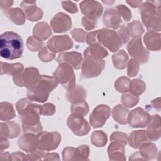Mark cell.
Instances as JSON below:
<instances>
[{"label":"cell","instance_id":"4","mask_svg":"<svg viewBox=\"0 0 161 161\" xmlns=\"http://www.w3.org/2000/svg\"><path fill=\"white\" fill-rule=\"evenodd\" d=\"M54 77L67 89H72L75 84V76L69 65L62 63L53 73Z\"/></svg>","mask_w":161,"mask_h":161},{"label":"cell","instance_id":"19","mask_svg":"<svg viewBox=\"0 0 161 161\" xmlns=\"http://www.w3.org/2000/svg\"><path fill=\"white\" fill-rule=\"evenodd\" d=\"M108 53L103 48H102L99 44L91 45L84 52L85 58H94L101 59L102 58L106 57Z\"/></svg>","mask_w":161,"mask_h":161},{"label":"cell","instance_id":"11","mask_svg":"<svg viewBox=\"0 0 161 161\" xmlns=\"http://www.w3.org/2000/svg\"><path fill=\"white\" fill-rule=\"evenodd\" d=\"M72 45V40L67 35L53 36L47 43L48 47L54 52H58L71 48Z\"/></svg>","mask_w":161,"mask_h":161},{"label":"cell","instance_id":"13","mask_svg":"<svg viewBox=\"0 0 161 161\" xmlns=\"http://www.w3.org/2000/svg\"><path fill=\"white\" fill-rule=\"evenodd\" d=\"M129 53L140 62L143 63L147 61L148 52H147L142 45L140 38L132 40L127 47Z\"/></svg>","mask_w":161,"mask_h":161},{"label":"cell","instance_id":"30","mask_svg":"<svg viewBox=\"0 0 161 161\" xmlns=\"http://www.w3.org/2000/svg\"><path fill=\"white\" fill-rule=\"evenodd\" d=\"M62 3L63 8L65 9H66L67 11H69L70 13H77L78 11L77 6H76V4H75L72 2H70V1H63Z\"/></svg>","mask_w":161,"mask_h":161},{"label":"cell","instance_id":"20","mask_svg":"<svg viewBox=\"0 0 161 161\" xmlns=\"http://www.w3.org/2000/svg\"><path fill=\"white\" fill-rule=\"evenodd\" d=\"M23 69V65L19 63L16 64H7L3 62H1V75L6 74L9 75H16L20 73Z\"/></svg>","mask_w":161,"mask_h":161},{"label":"cell","instance_id":"10","mask_svg":"<svg viewBox=\"0 0 161 161\" xmlns=\"http://www.w3.org/2000/svg\"><path fill=\"white\" fill-rule=\"evenodd\" d=\"M110 115V109L106 105H99L90 115V122L94 128L101 127Z\"/></svg>","mask_w":161,"mask_h":161},{"label":"cell","instance_id":"27","mask_svg":"<svg viewBox=\"0 0 161 161\" xmlns=\"http://www.w3.org/2000/svg\"><path fill=\"white\" fill-rule=\"evenodd\" d=\"M130 82V80L126 77H121L118 79L115 82V87L118 91L123 92H126L128 88V83Z\"/></svg>","mask_w":161,"mask_h":161},{"label":"cell","instance_id":"31","mask_svg":"<svg viewBox=\"0 0 161 161\" xmlns=\"http://www.w3.org/2000/svg\"><path fill=\"white\" fill-rule=\"evenodd\" d=\"M95 19H89H89L86 18V17H84L82 18V23L84 25V26L87 29V30H89V29H92L94 27L93 26H96V23L94 21Z\"/></svg>","mask_w":161,"mask_h":161},{"label":"cell","instance_id":"24","mask_svg":"<svg viewBox=\"0 0 161 161\" xmlns=\"http://www.w3.org/2000/svg\"><path fill=\"white\" fill-rule=\"evenodd\" d=\"M113 62L115 67L119 69H123L125 67L128 60L127 54L123 50H120L113 55Z\"/></svg>","mask_w":161,"mask_h":161},{"label":"cell","instance_id":"5","mask_svg":"<svg viewBox=\"0 0 161 161\" xmlns=\"http://www.w3.org/2000/svg\"><path fill=\"white\" fill-rule=\"evenodd\" d=\"M40 77H38V71L36 68H27L23 72L13 76L14 84L18 86H25L30 87L36 84Z\"/></svg>","mask_w":161,"mask_h":161},{"label":"cell","instance_id":"14","mask_svg":"<svg viewBox=\"0 0 161 161\" xmlns=\"http://www.w3.org/2000/svg\"><path fill=\"white\" fill-rule=\"evenodd\" d=\"M149 114L142 108H138L130 113L128 122L130 126L133 128L145 127L149 121Z\"/></svg>","mask_w":161,"mask_h":161},{"label":"cell","instance_id":"2","mask_svg":"<svg viewBox=\"0 0 161 161\" xmlns=\"http://www.w3.org/2000/svg\"><path fill=\"white\" fill-rule=\"evenodd\" d=\"M23 52V42L21 37L13 31H6L0 38V55L7 60L20 58Z\"/></svg>","mask_w":161,"mask_h":161},{"label":"cell","instance_id":"7","mask_svg":"<svg viewBox=\"0 0 161 161\" xmlns=\"http://www.w3.org/2000/svg\"><path fill=\"white\" fill-rule=\"evenodd\" d=\"M67 125L74 134L79 136L87 134L90 130L86 120L83 118L82 115L78 113H73L69 117Z\"/></svg>","mask_w":161,"mask_h":161},{"label":"cell","instance_id":"32","mask_svg":"<svg viewBox=\"0 0 161 161\" xmlns=\"http://www.w3.org/2000/svg\"><path fill=\"white\" fill-rule=\"evenodd\" d=\"M126 3L130 4L133 8H136V7H138V6H140V4L142 3V1H130V2L126 1Z\"/></svg>","mask_w":161,"mask_h":161},{"label":"cell","instance_id":"8","mask_svg":"<svg viewBox=\"0 0 161 161\" xmlns=\"http://www.w3.org/2000/svg\"><path fill=\"white\" fill-rule=\"evenodd\" d=\"M60 139L58 133L42 132L38 135V147L43 150H53L58 147Z\"/></svg>","mask_w":161,"mask_h":161},{"label":"cell","instance_id":"18","mask_svg":"<svg viewBox=\"0 0 161 161\" xmlns=\"http://www.w3.org/2000/svg\"><path fill=\"white\" fill-rule=\"evenodd\" d=\"M20 132L19 128L14 122L1 123V136L13 138L17 137Z\"/></svg>","mask_w":161,"mask_h":161},{"label":"cell","instance_id":"17","mask_svg":"<svg viewBox=\"0 0 161 161\" xmlns=\"http://www.w3.org/2000/svg\"><path fill=\"white\" fill-rule=\"evenodd\" d=\"M82 60L81 55L79 53L74 52L60 54L57 58V61L59 63H63L64 61L67 60V62H69L75 69H79Z\"/></svg>","mask_w":161,"mask_h":161},{"label":"cell","instance_id":"6","mask_svg":"<svg viewBox=\"0 0 161 161\" xmlns=\"http://www.w3.org/2000/svg\"><path fill=\"white\" fill-rule=\"evenodd\" d=\"M98 40L100 43L112 52L116 51L122 44L118 35L115 31L108 29H102L99 31Z\"/></svg>","mask_w":161,"mask_h":161},{"label":"cell","instance_id":"26","mask_svg":"<svg viewBox=\"0 0 161 161\" xmlns=\"http://www.w3.org/2000/svg\"><path fill=\"white\" fill-rule=\"evenodd\" d=\"M92 143L96 145L97 147H103L104 145L102 143V142L100 141L101 140L104 144L107 142V137L106 135L100 131H94L91 136Z\"/></svg>","mask_w":161,"mask_h":161},{"label":"cell","instance_id":"12","mask_svg":"<svg viewBox=\"0 0 161 161\" xmlns=\"http://www.w3.org/2000/svg\"><path fill=\"white\" fill-rule=\"evenodd\" d=\"M82 13L91 19L98 18L103 12V6L97 1H84L80 3Z\"/></svg>","mask_w":161,"mask_h":161},{"label":"cell","instance_id":"28","mask_svg":"<svg viewBox=\"0 0 161 161\" xmlns=\"http://www.w3.org/2000/svg\"><path fill=\"white\" fill-rule=\"evenodd\" d=\"M116 8L125 21H129L131 18V13L127 7L123 4H119Z\"/></svg>","mask_w":161,"mask_h":161},{"label":"cell","instance_id":"21","mask_svg":"<svg viewBox=\"0 0 161 161\" xmlns=\"http://www.w3.org/2000/svg\"><path fill=\"white\" fill-rule=\"evenodd\" d=\"M21 3L24 5H26L23 2H22ZM35 4V2L33 1L32 3V4H31V6H27L26 5L23 6V5L21 4V6L25 9V11L26 13L27 18L30 21H33V14H34L35 21H37L38 19H40L42 17L43 13H42L41 9L37 8L36 6H34Z\"/></svg>","mask_w":161,"mask_h":161},{"label":"cell","instance_id":"3","mask_svg":"<svg viewBox=\"0 0 161 161\" xmlns=\"http://www.w3.org/2000/svg\"><path fill=\"white\" fill-rule=\"evenodd\" d=\"M55 77L41 75L38 82L28 89L27 96L30 100L44 102L48 99L50 92L58 85Z\"/></svg>","mask_w":161,"mask_h":161},{"label":"cell","instance_id":"16","mask_svg":"<svg viewBox=\"0 0 161 161\" xmlns=\"http://www.w3.org/2000/svg\"><path fill=\"white\" fill-rule=\"evenodd\" d=\"M103 21L107 26L117 28L121 22V19L118 11L114 9H109L104 13Z\"/></svg>","mask_w":161,"mask_h":161},{"label":"cell","instance_id":"22","mask_svg":"<svg viewBox=\"0 0 161 161\" xmlns=\"http://www.w3.org/2000/svg\"><path fill=\"white\" fill-rule=\"evenodd\" d=\"M0 116L1 121L9 120L16 116L13 105L7 102L1 103Z\"/></svg>","mask_w":161,"mask_h":161},{"label":"cell","instance_id":"25","mask_svg":"<svg viewBox=\"0 0 161 161\" xmlns=\"http://www.w3.org/2000/svg\"><path fill=\"white\" fill-rule=\"evenodd\" d=\"M88 110V105L84 100L75 101L72 105V112L80 114L83 116L87 114Z\"/></svg>","mask_w":161,"mask_h":161},{"label":"cell","instance_id":"9","mask_svg":"<svg viewBox=\"0 0 161 161\" xmlns=\"http://www.w3.org/2000/svg\"><path fill=\"white\" fill-rule=\"evenodd\" d=\"M105 62L102 59L86 58L83 64L82 72L86 77L97 76L104 69Z\"/></svg>","mask_w":161,"mask_h":161},{"label":"cell","instance_id":"15","mask_svg":"<svg viewBox=\"0 0 161 161\" xmlns=\"http://www.w3.org/2000/svg\"><path fill=\"white\" fill-rule=\"evenodd\" d=\"M60 25H62V32L67 31L71 27V19L63 13L57 14L51 21V26L56 33H59Z\"/></svg>","mask_w":161,"mask_h":161},{"label":"cell","instance_id":"1","mask_svg":"<svg viewBox=\"0 0 161 161\" xmlns=\"http://www.w3.org/2000/svg\"><path fill=\"white\" fill-rule=\"evenodd\" d=\"M16 109L21 117L24 132L37 133L42 130L38 116L42 114V106L30 104L26 99H22L16 103Z\"/></svg>","mask_w":161,"mask_h":161},{"label":"cell","instance_id":"29","mask_svg":"<svg viewBox=\"0 0 161 161\" xmlns=\"http://www.w3.org/2000/svg\"><path fill=\"white\" fill-rule=\"evenodd\" d=\"M138 64L136 62V60L131 59L129 62L128 64V74L130 77H133L136 75L138 72Z\"/></svg>","mask_w":161,"mask_h":161},{"label":"cell","instance_id":"23","mask_svg":"<svg viewBox=\"0 0 161 161\" xmlns=\"http://www.w3.org/2000/svg\"><path fill=\"white\" fill-rule=\"evenodd\" d=\"M6 16L14 23L17 25H23L25 20V14L23 11L19 8H13L6 11Z\"/></svg>","mask_w":161,"mask_h":161}]
</instances>
